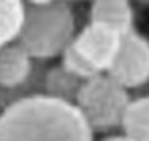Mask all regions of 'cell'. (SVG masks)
Returning <instances> with one entry per match:
<instances>
[{
	"label": "cell",
	"instance_id": "6da1fadb",
	"mask_svg": "<svg viewBox=\"0 0 149 141\" xmlns=\"http://www.w3.org/2000/svg\"><path fill=\"white\" fill-rule=\"evenodd\" d=\"M0 141H95V130L74 102L32 94L0 113Z\"/></svg>",
	"mask_w": 149,
	"mask_h": 141
},
{
	"label": "cell",
	"instance_id": "7c38bea8",
	"mask_svg": "<svg viewBox=\"0 0 149 141\" xmlns=\"http://www.w3.org/2000/svg\"><path fill=\"white\" fill-rule=\"evenodd\" d=\"M102 141H134V139H130L128 135L121 134V135H108V138H104Z\"/></svg>",
	"mask_w": 149,
	"mask_h": 141
},
{
	"label": "cell",
	"instance_id": "3957f363",
	"mask_svg": "<svg viewBox=\"0 0 149 141\" xmlns=\"http://www.w3.org/2000/svg\"><path fill=\"white\" fill-rule=\"evenodd\" d=\"M128 104V88L117 83L109 73H98L93 79L83 81L76 96V105L95 132L119 128Z\"/></svg>",
	"mask_w": 149,
	"mask_h": 141
},
{
	"label": "cell",
	"instance_id": "52a82bcc",
	"mask_svg": "<svg viewBox=\"0 0 149 141\" xmlns=\"http://www.w3.org/2000/svg\"><path fill=\"white\" fill-rule=\"evenodd\" d=\"M89 21L127 34L134 30V8L130 0H91Z\"/></svg>",
	"mask_w": 149,
	"mask_h": 141
},
{
	"label": "cell",
	"instance_id": "277c9868",
	"mask_svg": "<svg viewBox=\"0 0 149 141\" xmlns=\"http://www.w3.org/2000/svg\"><path fill=\"white\" fill-rule=\"evenodd\" d=\"M109 75L125 88H140L149 83V40L143 34L130 30L123 34L121 49Z\"/></svg>",
	"mask_w": 149,
	"mask_h": 141
},
{
	"label": "cell",
	"instance_id": "4fadbf2b",
	"mask_svg": "<svg viewBox=\"0 0 149 141\" xmlns=\"http://www.w3.org/2000/svg\"><path fill=\"white\" fill-rule=\"evenodd\" d=\"M64 2H74V0H64ZM89 2H91V0H89Z\"/></svg>",
	"mask_w": 149,
	"mask_h": 141
},
{
	"label": "cell",
	"instance_id": "8992f818",
	"mask_svg": "<svg viewBox=\"0 0 149 141\" xmlns=\"http://www.w3.org/2000/svg\"><path fill=\"white\" fill-rule=\"evenodd\" d=\"M32 60L19 41L0 47V87L2 88H17L30 77Z\"/></svg>",
	"mask_w": 149,
	"mask_h": 141
},
{
	"label": "cell",
	"instance_id": "9c48e42d",
	"mask_svg": "<svg viewBox=\"0 0 149 141\" xmlns=\"http://www.w3.org/2000/svg\"><path fill=\"white\" fill-rule=\"evenodd\" d=\"M123 134L134 141H149V94L130 100L123 117Z\"/></svg>",
	"mask_w": 149,
	"mask_h": 141
},
{
	"label": "cell",
	"instance_id": "30bf717a",
	"mask_svg": "<svg viewBox=\"0 0 149 141\" xmlns=\"http://www.w3.org/2000/svg\"><path fill=\"white\" fill-rule=\"evenodd\" d=\"M81 85H83V81L74 77L62 66L49 70L47 75H45V88H47L45 94L55 98H62V100H70L74 104H76V96L79 92Z\"/></svg>",
	"mask_w": 149,
	"mask_h": 141
},
{
	"label": "cell",
	"instance_id": "8fae6325",
	"mask_svg": "<svg viewBox=\"0 0 149 141\" xmlns=\"http://www.w3.org/2000/svg\"><path fill=\"white\" fill-rule=\"evenodd\" d=\"M61 66L66 72H70L74 77H77V79H81V81L93 79V77H96L100 73L98 70L74 47V41H72V45H68L64 49V53L61 55Z\"/></svg>",
	"mask_w": 149,
	"mask_h": 141
},
{
	"label": "cell",
	"instance_id": "5b68a950",
	"mask_svg": "<svg viewBox=\"0 0 149 141\" xmlns=\"http://www.w3.org/2000/svg\"><path fill=\"white\" fill-rule=\"evenodd\" d=\"M123 34L100 23L89 21L74 38V47L98 70L100 73H108L117 58L121 49Z\"/></svg>",
	"mask_w": 149,
	"mask_h": 141
},
{
	"label": "cell",
	"instance_id": "ba28073f",
	"mask_svg": "<svg viewBox=\"0 0 149 141\" xmlns=\"http://www.w3.org/2000/svg\"><path fill=\"white\" fill-rule=\"evenodd\" d=\"M26 17L25 0H0V47L15 44Z\"/></svg>",
	"mask_w": 149,
	"mask_h": 141
},
{
	"label": "cell",
	"instance_id": "7a4b0ae2",
	"mask_svg": "<svg viewBox=\"0 0 149 141\" xmlns=\"http://www.w3.org/2000/svg\"><path fill=\"white\" fill-rule=\"evenodd\" d=\"M76 15L70 2L26 6V17L23 25L19 44L29 51L34 60H49L61 57L76 38Z\"/></svg>",
	"mask_w": 149,
	"mask_h": 141
}]
</instances>
